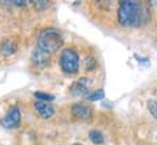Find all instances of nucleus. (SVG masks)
I'll return each mask as SVG.
<instances>
[{
	"mask_svg": "<svg viewBox=\"0 0 157 145\" xmlns=\"http://www.w3.org/2000/svg\"><path fill=\"white\" fill-rule=\"evenodd\" d=\"M118 21L125 27L139 26L144 21V9L141 4L133 0L122 1L118 9Z\"/></svg>",
	"mask_w": 157,
	"mask_h": 145,
	"instance_id": "obj_1",
	"label": "nucleus"
},
{
	"mask_svg": "<svg viewBox=\"0 0 157 145\" xmlns=\"http://www.w3.org/2000/svg\"><path fill=\"white\" fill-rule=\"evenodd\" d=\"M63 44V38L61 33L55 28H46L40 32L38 37V48L46 51L52 53L59 50Z\"/></svg>",
	"mask_w": 157,
	"mask_h": 145,
	"instance_id": "obj_2",
	"label": "nucleus"
},
{
	"mask_svg": "<svg viewBox=\"0 0 157 145\" xmlns=\"http://www.w3.org/2000/svg\"><path fill=\"white\" fill-rule=\"evenodd\" d=\"M60 65L62 71L66 73H76L79 67V56L78 54L72 49H65L60 56Z\"/></svg>",
	"mask_w": 157,
	"mask_h": 145,
	"instance_id": "obj_3",
	"label": "nucleus"
},
{
	"mask_svg": "<svg viewBox=\"0 0 157 145\" xmlns=\"http://www.w3.org/2000/svg\"><path fill=\"white\" fill-rule=\"evenodd\" d=\"M21 122V111L18 108H12L7 111V113L4 116V118L0 121L1 126L5 128H15Z\"/></svg>",
	"mask_w": 157,
	"mask_h": 145,
	"instance_id": "obj_4",
	"label": "nucleus"
},
{
	"mask_svg": "<svg viewBox=\"0 0 157 145\" xmlns=\"http://www.w3.org/2000/svg\"><path fill=\"white\" fill-rule=\"evenodd\" d=\"M90 85H91L90 78H85V77L79 78L78 80H76V82L72 84V87H71V93H72V95H75V96H86Z\"/></svg>",
	"mask_w": 157,
	"mask_h": 145,
	"instance_id": "obj_5",
	"label": "nucleus"
},
{
	"mask_svg": "<svg viewBox=\"0 0 157 145\" xmlns=\"http://www.w3.org/2000/svg\"><path fill=\"white\" fill-rule=\"evenodd\" d=\"M32 61H33V64L37 66V67H45V66H48L49 65V62H50V55H49V53H46V51H44V50H41L39 48H37L34 51H33V54H32Z\"/></svg>",
	"mask_w": 157,
	"mask_h": 145,
	"instance_id": "obj_6",
	"label": "nucleus"
},
{
	"mask_svg": "<svg viewBox=\"0 0 157 145\" xmlns=\"http://www.w3.org/2000/svg\"><path fill=\"white\" fill-rule=\"evenodd\" d=\"M34 109L41 118H50L55 113V108L54 106H51L46 103H43V101L34 103Z\"/></svg>",
	"mask_w": 157,
	"mask_h": 145,
	"instance_id": "obj_7",
	"label": "nucleus"
},
{
	"mask_svg": "<svg viewBox=\"0 0 157 145\" xmlns=\"http://www.w3.org/2000/svg\"><path fill=\"white\" fill-rule=\"evenodd\" d=\"M72 115L79 120H88L91 116V109L84 104H75L72 106Z\"/></svg>",
	"mask_w": 157,
	"mask_h": 145,
	"instance_id": "obj_8",
	"label": "nucleus"
},
{
	"mask_svg": "<svg viewBox=\"0 0 157 145\" xmlns=\"http://www.w3.org/2000/svg\"><path fill=\"white\" fill-rule=\"evenodd\" d=\"M17 51V44L11 39H4L0 41V53L4 56H10Z\"/></svg>",
	"mask_w": 157,
	"mask_h": 145,
	"instance_id": "obj_9",
	"label": "nucleus"
},
{
	"mask_svg": "<svg viewBox=\"0 0 157 145\" xmlns=\"http://www.w3.org/2000/svg\"><path fill=\"white\" fill-rule=\"evenodd\" d=\"M89 138L95 144H102L104 143V137H102L101 132H99V131H91L89 133Z\"/></svg>",
	"mask_w": 157,
	"mask_h": 145,
	"instance_id": "obj_10",
	"label": "nucleus"
},
{
	"mask_svg": "<svg viewBox=\"0 0 157 145\" xmlns=\"http://www.w3.org/2000/svg\"><path fill=\"white\" fill-rule=\"evenodd\" d=\"M104 98H105V92H104L102 89H99V90H96V92H94V93L86 95V99L90 100V101L101 100V99H104Z\"/></svg>",
	"mask_w": 157,
	"mask_h": 145,
	"instance_id": "obj_11",
	"label": "nucleus"
},
{
	"mask_svg": "<svg viewBox=\"0 0 157 145\" xmlns=\"http://www.w3.org/2000/svg\"><path fill=\"white\" fill-rule=\"evenodd\" d=\"M34 96L39 100V101H43V103H48V101H52L55 98L54 95H50L48 93H43V92H36L34 93Z\"/></svg>",
	"mask_w": 157,
	"mask_h": 145,
	"instance_id": "obj_12",
	"label": "nucleus"
},
{
	"mask_svg": "<svg viewBox=\"0 0 157 145\" xmlns=\"http://www.w3.org/2000/svg\"><path fill=\"white\" fill-rule=\"evenodd\" d=\"M147 109L150 111V113L155 118H157V101H155V100H149L147 101Z\"/></svg>",
	"mask_w": 157,
	"mask_h": 145,
	"instance_id": "obj_13",
	"label": "nucleus"
},
{
	"mask_svg": "<svg viewBox=\"0 0 157 145\" xmlns=\"http://www.w3.org/2000/svg\"><path fill=\"white\" fill-rule=\"evenodd\" d=\"M95 65H96V62H95V60L93 57H86L85 59V69H86V71H93Z\"/></svg>",
	"mask_w": 157,
	"mask_h": 145,
	"instance_id": "obj_14",
	"label": "nucleus"
},
{
	"mask_svg": "<svg viewBox=\"0 0 157 145\" xmlns=\"http://www.w3.org/2000/svg\"><path fill=\"white\" fill-rule=\"evenodd\" d=\"M33 5L38 9V10H43V9H45L46 6H48V1H45V0H33Z\"/></svg>",
	"mask_w": 157,
	"mask_h": 145,
	"instance_id": "obj_15",
	"label": "nucleus"
},
{
	"mask_svg": "<svg viewBox=\"0 0 157 145\" xmlns=\"http://www.w3.org/2000/svg\"><path fill=\"white\" fill-rule=\"evenodd\" d=\"M12 4H15L17 6H23V5H26V1L25 0H13Z\"/></svg>",
	"mask_w": 157,
	"mask_h": 145,
	"instance_id": "obj_16",
	"label": "nucleus"
},
{
	"mask_svg": "<svg viewBox=\"0 0 157 145\" xmlns=\"http://www.w3.org/2000/svg\"><path fill=\"white\" fill-rule=\"evenodd\" d=\"M75 145H82V144H75Z\"/></svg>",
	"mask_w": 157,
	"mask_h": 145,
	"instance_id": "obj_17",
	"label": "nucleus"
}]
</instances>
